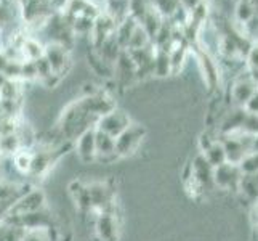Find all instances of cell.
Segmentation results:
<instances>
[{
	"instance_id": "5bb4252c",
	"label": "cell",
	"mask_w": 258,
	"mask_h": 241,
	"mask_svg": "<svg viewBox=\"0 0 258 241\" xmlns=\"http://www.w3.org/2000/svg\"><path fill=\"white\" fill-rule=\"evenodd\" d=\"M154 10L162 18H172L181 8L180 0H153Z\"/></svg>"
},
{
	"instance_id": "4fadbf2b",
	"label": "cell",
	"mask_w": 258,
	"mask_h": 241,
	"mask_svg": "<svg viewBox=\"0 0 258 241\" xmlns=\"http://www.w3.org/2000/svg\"><path fill=\"white\" fill-rule=\"evenodd\" d=\"M12 158L16 171H20L21 174H31L34 163V153L31 147H21L18 151H15Z\"/></svg>"
},
{
	"instance_id": "e0dca14e",
	"label": "cell",
	"mask_w": 258,
	"mask_h": 241,
	"mask_svg": "<svg viewBox=\"0 0 258 241\" xmlns=\"http://www.w3.org/2000/svg\"><path fill=\"white\" fill-rule=\"evenodd\" d=\"M239 167H241L242 174H258V151L248 153Z\"/></svg>"
},
{
	"instance_id": "6da1fadb",
	"label": "cell",
	"mask_w": 258,
	"mask_h": 241,
	"mask_svg": "<svg viewBox=\"0 0 258 241\" xmlns=\"http://www.w3.org/2000/svg\"><path fill=\"white\" fill-rule=\"evenodd\" d=\"M221 143L226 151V159L231 164H241L244 158L253 151V137L245 135V133H231L223 135Z\"/></svg>"
},
{
	"instance_id": "44dd1931",
	"label": "cell",
	"mask_w": 258,
	"mask_h": 241,
	"mask_svg": "<svg viewBox=\"0 0 258 241\" xmlns=\"http://www.w3.org/2000/svg\"><path fill=\"white\" fill-rule=\"evenodd\" d=\"M253 151H258V135L253 137Z\"/></svg>"
},
{
	"instance_id": "9a60e30c",
	"label": "cell",
	"mask_w": 258,
	"mask_h": 241,
	"mask_svg": "<svg viewBox=\"0 0 258 241\" xmlns=\"http://www.w3.org/2000/svg\"><path fill=\"white\" fill-rule=\"evenodd\" d=\"M241 133H245V135H250V137L258 135V114L248 113L245 110V118L242 122Z\"/></svg>"
},
{
	"instance_id": "7402d4cb",
	"label": "cell",
	"mask_w": 258,
	"mask_h": 241,
	"mask_svg": "<svg viewBox=\"0 0 258 241\" xmlns=\"http://www.w3.org/2000/svg\"><path fill=\"white\" fill-rule=\"evenodd\" d=\"M252 241H258V227H256L255 231H253V238H252Z\"/></svg>"
},
{
	"instance_id": "ba28073f",
	"label": "cell",
	"mask_w": 258,
	"mask_h": 241,
	"mask_svg": "<svg viewBox=\"0 0 258 241\" xmlns=\"http://www.w3.org/2000/svg\"><path fill=\"white\" fill-rule=\"evenodd\" d=\"M95 230L98 236L103 241H115V233H117V222H115V216L109 212H101L96 217Z\"/></svg>"
},
{
	"instance_id": "2e32d148",
	"label": "cell",
	"mask_w": 258,
	"mask_h": 241,
	"mask_svg": "<svg viewBox=\"0 0 258 241\" xmlns=\"http://www.w3.org/2000/svg\"><path fill=\"white\" fill-rule=\"evenodd\" d=\"M21 241H51L50 238V230L48 227H42V228H29L24 233Z\"/></svg>"
},
{
	"instance_id": "8fae6325",
	"label": "cell",
	"mask_w": 258,
	"mask_h": 241,
	"mask_svg": "<svg viewBox=\"0 0 258 241\" xmlns=\"http://www.w3.org/2000/svg\"><path fill=\"white\" fill-rule=\"evenodd\" d=\"M42 201H43V196L40 191H31L26 196L16 203V209H15V216H23V214H28V212H34V211H40L42 208Z\"/></svg>"
},
{
	"instance_id": "ffe728a7",
	"label": "cell",
	"mask_w": 258,
	"mask_h": 241,
	"mask_svg": "<svg viewBox=\"0 0 258 241\" xmlns=\"http://www.w3.org/2000/svg\"><path fill=\"white\" fill-rule=\"evenodd\" d=\"M252 222L256 228L258 227V201L255 204H252Z\"/></svg>"
},
{
	"instance_id": "8992f818",
	"label": "cell",
	"mask_w": 258,
	"mask_h": 241,
	"mask_svg": "<svg viewBox=\"0 0 258 241\" xmlns=\"http://www.w3.org/2000/svg\"><path fill=\"white\" fill-rule=\"evenodd\" d=\"M256 88H258V82H256V79H253L250 74L237 79L233 85V98H234L236 105L244 108V106L247 105V102L250 100V98L253 97V93L256 92Z\"/></svg>"
},
{
	"instance_id": "7a4b0ae2",
	"label": "cell",
	"mask_w": 258,
	"mask_h": 241,
	"mask_svg": "<svg viewBox=\"0 0 258 241\" xmlns=\"http://www.w3.org/2000/svg\"><path fill=\"white\" fill-rule=\"evenodd\" d=\"M130 124H132V119L125 111L114 108L108 114L101 116L100 121L96 124V129L108 133V135H111L112 138H117Z\"/></svg>"
},
{
	"instance_id": "3957f363",
	"label": "cell",
	"mask_w": 258,
	"mask_h": 241,
	"mask_svg": "<svg viewBox=\"0 0 258 241\" xmlns=\"http://www.w3.org/2000/svg\"><path fill=\"white\" fill-rule=\"evenodd\" d=\"M242 171L237 164L225 163L213 169V183L221 190H236L239 188Z\"/></svg>"
},
{
	"instance_id": "ac0fdd59",
	"label": "cell",
	"mask_w": 258,
	"mask_h": 241,
	"mask_svg": "<svg viewBox=\"0 0 258 241\" xmlns=\"http://www.w3.org/2000/svg\"><path fill=\"white\" fill-rule=\"evenodd\" d=\"M248 68H250V71H252L250 76L253 79H256V74H258V45L248 52Z\"/></svg>"
},
{
	"instance_id": "52a82bcc",
	"label": "cell",
	"mask_w": 258,
	"mask_h": 241,
	"mask_svg": "<svg viewBox=\"0 0 258 241\" xmlns=\"http://www.w3.org/2000/svg\"><path fill=\"white\" fill-rule=\"evenodd\" d=\"M95 150H96L95 159L108 161V159H115L119 156L117 151H115V138L98 129L95 130Z\"/></svg>"
},
{
	"instance_id": "9c48e42d",
	"label": "cell",
	"mask_w": 258,
	"mask_h": 241,
	"mask_svg": "<svg viewBox=\"0 0 258 241\" xmlns=\"http://www.w3.org/2000/svg\"><path fill=\"white\" fill-rule=\"evenodd\" d=\"M95 130L96 127L93 129H88L85 130L84 133H81L77 138V143H76V151L79 158L85 163L88 161H93L96 158V150H95Z\"/></svg>"
},
{
	"instance_id": "7c38bea8",
	"label": "cell",
	"mask_w": 258,
	"mask_h": 241,
	"mask_svg": "<svg viewBox=\"0 0 258 241\" xmlns=\"http://www.w3.org/2000/svg\"><path fill=\"white\" fill-rule=\"evenodd\" d=\"M202 156L206 158L207 163L215 169L221 164H225L228 163V159H226V151H225V147L223 143H221V140H215L213 143L207 148V150H204L202 151Z\"/></svg>"
},
{
	"instance_id": "30bf717a",
	"label": "cell",
	"mask_w": 258,
	"mask_h": 241,
	"mask_svg": "<svg viewBox=\"0 0 258 241\" xmlns=\"http://www.w3.org/2000/svg\"><path fill=\"white\" fill-rule=\"evenodd\" d=\"M237 191L244 196L247 203L255 204L258 201V174H242Z\"/></svg>"
},
{
	"instance_id": "5b68a950",
	"label": "cell",
	"mask_w": 258,
	"mask_h": 241,
	"mask_svg": "<svg viewBox=\"0 0 258 241\" xmlns=\"http://www.w3.org/2000/svg\"><path fill=\"white\" fill-rule=\"evenodd\" d=\"M143 135H145V129L138 126V124L132 122L130 126L115 138V151H117V155L119 156L132 155L141 143Z\"/></svg>"
},
{
	"instance_id": "d6986e66",
	"label": "cell",
	"mask_w": 258,
	"mask_h": 241,
	"mask_svg": "<svg viewBox=\"0 0 258 241\" xmlns=\"http://www.w3.org/2000/svg\"><path fill=\"white\" fill-rule=\"evenodd\" d=\"M244 108H245L248 113L258 114V88H256V92L253 93V97L247 102V105L244 106Z\"/></svg>"
},
{
	"instance_id": "277c9868",
	"label": "cell",
	"mask_w": 258,
	"mask_h": 241,
	"mask_svg": "<svg viewBox=\"0 0 258 241\" xmlns=\"http://www.w3.org/2000/svg\"><path fill=\"white\" fill-rule=\"evenodd\" d=\"M43 58L48 61L51 68V73L61 77L63 71H68L71 66V57H69V49L59 45V43H51L48 42L43 50Z\"/></svg>"
}]
</instances>
